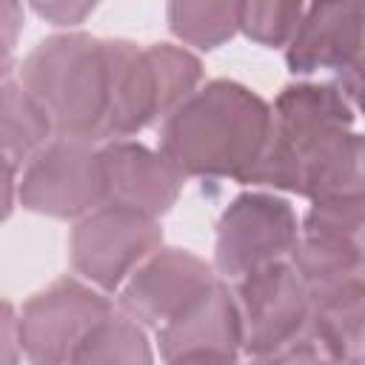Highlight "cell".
Masks as SVG:
<instances>
[{
    "instance_id": "6da1fadb",
    "label": "cell",
    "mask_w": 365,
    "mask_h": 365,
    "mask_svg": "<svg viewBox=\"0 0 365 365\" xmlns=\"http://www.w3.org/2000/svg\"><path fill=\"white\" fill-rule=\"evenodd\" d=\"M356 106L334 83H291L271 103L265 148L245 185L288 191L308 202L365 197Z\"/></svg>"
},
{
    "instance_id": "7a4b0ae2",
    "label": "cell",
    "mask_w": 365,
    "mask_h": 365,
    "mask_svg": "<svg viewBox=\"0 0 365 365\" xmlns=\"http://www.w3.org/2000/svg\"><path fill=\"white\" fill-rule=\"evenodd\" d=\"M271 125V103L237 80H208L160 125V154L182 174L242 182Z\"/></svg>"
},
{
    "instance_id": "3957f363",
    "label": "cell",
    "mask_w": 365,
    "mask_h": 365,
    "mask_svg": "<svg viewBox=\"0 0 365 365\" xmlns=\"http://www.w3.org/2000/svg\"><path fill=\"white\" fill-rule=\"evenodd\" d=\"M20 86L46 111L54 137L100 143L106 123L103 40L63 31L37 43L20 68Z\"/></svg>"
},
{
    "instance_id": "277c9868",
    "label": "cell",
    "mask_w": 365,
    "mask_h": 365,
    "mask_svg": "<svg viewBox=\"0 0 365 365\" xmlns=\"http://www.w3.org/2000/svg\"><path fill=\"white\" fill-rule=\"evenodd\" d=\"M297 237L299 220L285 197L274 191H242L217 220V277L240 279L257 268L282 262L288 259Z\"/></svg>"
},
{
    "instance_id": "5b68a950",
    "label": "cell",
    "mask_w": 365,
    "mask_h": 365,
    "mask_svg": "<svg viewBox=\"0 0 365 365\" xmlns=\"http://www.w3.org/2000/svg\"><path fill=\"white\" fill-rule=\"evenodd\" d=\"M111 311V299L97 288L71 277L54 279L17 314L20 351L31 365H68Z\"/></svg>"
},
{
    "instance_id": "8992f818",
    "label": "cell",
    "mask_w": 365,
    "mask_h": 365,
    "mask_svg": "<svg viewBox=\"0 0 365 365\" xmlns=\"http://www.w3.org/2000/svg\"><path fill=\"white\" fill-rule=\"evenodd\" d=\"M17 200L23 208L54 220L88 217L103 205L100 148L83 140L51 137L23 168Z\"/></svg>"
},
{
    "instance_id": "52a82bcc",
    "label": "cell",
    "mask_w": 365,
    "mask_h": 365,
    "mask_svg": "<svg viewBox=\"0 0 365 365\" xmlns=\"http://www.w3.org/2000/svg\"><path fill=\"white\" fill-rule=\"evenodd\" d=\"M160 248L163 228L157 220L111 205H100L77 220L68 240L74 271L100 291H120V285Z\"/></svg>"
},
{
    "instance_id": "ba28073f",
    "label": "cell",
    "mask_w": 365,
    "mask_h": 365,
    "mask_svg": "<svg viewBox=\"0 0 365 365\" xmlns=\"http://www.w3.org/2000/svg\"><path fill=\"white\" fill-rule=\"evenodd\" d=\"M285 66L297 77L334 74V86L348 103L359 97L362 68V6L314 3L305 6L297 31L285 46Z\"/></svg>"
},
{
    "instance_id": "9c48e42d",
    "label": "cell",
    "mask_w": 365,
    "mask_h": 365,
    "mask_svg": "<svg viewBox=\"0 0 365 365\" xmlns=\"http://www.w3.org/2000/svg\"><path fill=\"white\" fill-rule=\"evenodd\" d=\"M231 297L240 317L245 359L279 345L308 322L311 297L288 259L234 279Z\"/></svg>"
},
{
    "instance_id": "30bf717a",
    "label": "cell",
    "mask_w": 365,
    "mask_h": 365,
    "mask_svg": "<svg viewBox=\"0 0 365 365\" xmlns=\"http://www.w3.org/2000/svg\"><path fill=\"white\" fill-rule=\"evenodd\" d=\"M217 279V271L202 257L185 248H160L120 285L117 305L137 325L160 328L200 299Z\"/></svg>"
},
{
    "instance_id": "8fae6325",
    "label": "cell",
    "mask_w": 365,
    "mask_h": 365,
    "mask_svg": "<svg viewBox=\"0 0 365 365\" xmlns=\"http://www.w3.org/2000/svg\"><path fill=\"white\" fill-rule=\"evenodd\" d=\"M165 365H231L242 362V334L231 288L217 279L182 314L157 328Z\"/></svg>"
},
{
    "instance_id": "7c38bea8",
    "label": "cell",
    "mask_w": 365,
    "mask_h": 365,
    "mask_svg": "<svg viewBox=\"0 0 365 365\" xmlns=\"http://www.w3.org/2000/svg\"><path fill=\"white\" fill-rule=\"evenodd\" d=\"M103 205L160 220L182 194L185 177L154 148L137 140H108L100 145Z\"/></svg>"
},
{
    "instance_id": "4fadbf2b",
    "label": "cell",
    "mask_w": 365,
    "mask_h": 365,
    "mask_svg": "<svg viewBox=\"0 0 365 365\" xmlns=\"http://www.w3.org/2000/svg\"><path fill=\"white\" fill-rule=\"evenodd\" d=\"M106 54V123L103 140H131L165 120L154 63L145 46L125 37L103 40Z\"/></svg>"
},
{
    "instance_id": "5bb4252c",
    "label": "cell",
    "mask_w": 365,
    "mask_h": 365,
    "mask_svg": "<svg viewBox=\"0 0 365 365\" xmlns=\"http://www.w3.org/2000/svg\"><path fill=\"white\" fill-rule=\"evenodd\" d=\"M308 328L328 348L336 365H362L365 359V277L328 291L308 294Z\"/></svg>"
},
{
    "instance_id": "9a60e30c",
    "label": "cell",
    "mask_w": 365,
    "mask_h": 365,
    "mask_svg": "<svg viewBox=\"0 0 365 365\" xmlns=\"http://www.w3.org/2000/svg\"><path fill=\"white\" fill-rule=\"evenodd\" d=\"M288 262L299 274L308 294H317V291H328L351 279H362L365 277V245L359 240H345V237L299 228V237L288 254Z\"/></svg>"
},
{
    "instance_id": "2e32d148",
    "label": "cell",
    "mask_w": 365,
    "mask_h": 365,
    "mask_svg": "<svg viewBox=\"0 0 365 365\" xmlns=\"http://www.w3.org/2000/svg\"><path fill=\"white\" fill-rule=\"evenodd\" d=\"M54 137L46 111L20 83H0V165L11 174Z\"/></svg>"
},
{
    "instance_id": "e0dca14e",
    "label": "cell",
    "mask_w": 365,
    "mask_h": 365,
    "mask_svg": "<svg viewBox=\"0 0 365 365\" xmlns=\"http://www.w3.org/2000/svg\"><path fill=\"white\" fill-rule=\"evenodd\" d=\"M68 365H154V351L143 325L111 311L88 334Z\"/></svg>"
},
{
    "instance_id": "ac0fdd59",
    "label": "cell",
    "mask_w": 365,
    "mask_h": 365,
    "mask_svg": "<svg viewBox=\"0 0 365 365\" xmlns=\"http://www.w3.org/2000/svg\"><path fill=\"white\" fill-rule=\"evenodd\" d=\"M237 11L240 3H191V0H174L165 9L168 29L177 40L211 51L228 43L237 34Z\"/></svg>"
},
{
    "instance_id": "d6986e66",
    "label": "cell",
    "mask_w": 365,
    "mask_h": 365,
    "mask_svg": "<svg viewBox=\"0 0 365 365\" xmlns=\"http://www.w3.org/2000/svg\"><path fill=\"white\" fill-rule=\"evenodd\" d=\"M302 3H240L237 31L265 48L288 46L291 34L302 20Z\"/></svg>"
},
{
    "instance_id": "ffe728a7",
    "label": "cell",
    "mask_w": 365,
    "mask_h": 365,
    "mask_svg": "<svg viewBox=\"0 0 365 365\" xmlns=\"http://www.w3.org/2000/svg\"><path fill=\"white\" fill-rule=\"evenodd\" d=\"M299 228L334 234L345 240H359L365 231V197H339V200H322L311 202L308 214L302 217Z\"/></svg>"
},
{
    "instance_id": "44dd1931",
    "label": "cell",
    "mask_w": 365,
    "mask_h": 365,
    "mask_svg": "<svg viewBox=\"0 0 365 365\" xmlns=\"http://www.w3.org/2000/svg\"><path fill=\"white\" fill-rule=\"evenodd\" d=\"M245 365H336V359L328 354V348L317 339V334L308 328V322L279 345L248 356Z\"/></svg>"
},
{
    "instance_id": "7402d4cb",
    "label": "cell",
    "mask_w": 365,
    "mask_h": 365,
    "mask_svg": "<svg viewBox=\"0 0 365 365\" xmlns=\"http://www.w3.org/2000/svg\"><path fill=\"white\" fill-rule=\"evenodd\" d=\"M23 6L20 3H6L0 0V83L9 77L14 66V46L23 31Z\"/></svg>"
},
{
    "instance_id": "603a6c76",
    "label": "cell",
    "mask_w": 365,
    "mask_h": 365,
    "mask_svg": "<svg viewBox=\"0 0 365 365\" xmlns=\"http://www.w3.org/2000/svg\"><path fill=\"white\" fill-rule=\"evenodd\" d=\"M34 14H40L43 20H48L51 26H80L91 11L94 3H66V0H54V3H34L31 6Z\"/></svg>"
},
{
    "instance_id": "cb8c5ba5",
    "label": "cell",
    "mask_w": 365,
    "mask_h": 365,
    "mask_svg": "<svg viewBox=\"0 0 365 365\" xmlns=\"http://www.w3.org/2000/svg\"><path fill=\"white\" fill-rule=\"evenodd\" d=\"M20 328L11 302L0 299V365H20Z\"/></svg>"
},
{
    "instance_id": "d4e9b609",
    "label": "cell",
    "mask_w": 365,
    "mask_h": 365,
    "mask_svg": "<svg viewBox=\"0 0 365 365\" xmlns=\"http://www.w3.org/2000/svg\"><path fill=\"white\" fill-rule=\"evenodd\" d=\"M14 197H17V182H14V174L9 168L0 165V222L11 214L14 208Z\"/></svg>"
},
{
    "instance_id": "484cf974",
    "label": "cell",
    "mask_w": 365,
    "mask_h": 365,
    "mask_svg": "<svg viewBox=\"0 0 365 365\" xmlns=\"http://www.w3.org/2000/svg\"><path fill=\"white\" fill-rule=\"evenodd\" d=\"M231 365H245V362H231Z\"/></svg>"
}]
</instances>
